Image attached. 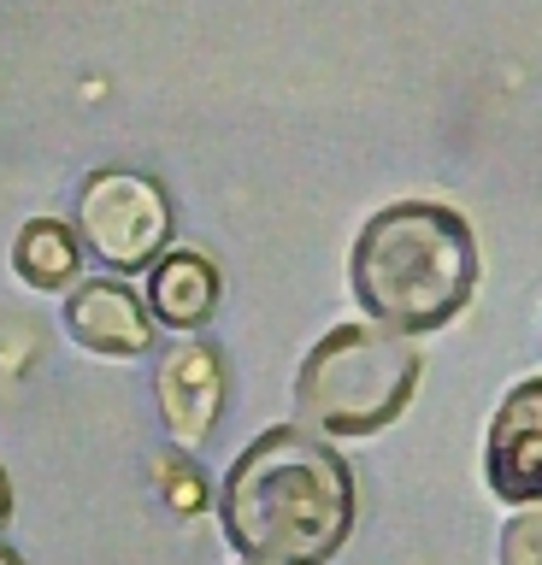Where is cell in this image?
<instances>
[{"label":"cell","mask_w":542,"mask_h":565,"mask_svg":"<svg viewBox=\"0 0 542 565\" xmlns=\"http://www.w3.org/2000/svg\"><path fill=\"white\" fill-rule=\"evenodd\" d=\"M219 524L248 565H330L354 530V471L325 436L277 424L224 471Z\"/></svg>","instance_id":"6da1fadb"},{"label":"cell","mask_w":542,"mask_h":565,"mask_svg":"<svg viewBox=\"0 0 542 565\" xmlns=\"http://www.w3.org/2000/svg\"><path fill=\"white\" fill-rule=\"evenodd\" d=\"M348 289L365 324L431 335L478 295V236L443 201H395L360 224L348 247Z\"/></svg>","instance_id":"7a4b0ae2"},{"label":"cell","mask_w":542,"mask_h":565,"mask_svg":"<svg viewBox=\"0 0 542 565\" xmlns=\"http://www.w3.org/2000/svg\"><path fill=\"white\" fill-rule=\"evenodd\" d=\"M418 388L413 335L378 324H337L307 348L295 371V418L312 436H378L407 413Z\"/></svg>","instance_id":"3957f363"},{"label":"cell","mask_w":542,"mask_h":565,"mask_svg":"<svg viewBox=\"0 0 542 565\" xmlns=\"http://www.w3.org/2000/svg\"><path fill=\"white\" fill-rule=\"evenodd\" d=\"M72 230L107 271H148L171 247V201L142 171H95L77 189Z\"/></svg>","instance_id":"277c9868"},{"label":"cell","mask_w":542,"mask_h":565,"mask_svg":"<svg viewBox=\"0 0 542 565\" xmlns=\"http://www.w3.org/2000/svg\"><path fill=\"white\" fill-rule=\"evenodd\" d=\"M224 395H231V377H224V353L201 335H183L160 353L153 365V401H160V418H166V436L171 448L195 454L213 424L224 413Z\"/></svg>","instance_id":"5b68a950"},{"label":"cell","mask_w":542,"mask_h":565,"mask_svg":"<svg viewBox=\"0 0 542 565\" xmlns=\"http://www.w3.org/2000/svg\"><path fill=\"white\" fill-rule=\"evenodd\" d=\"M483 477L507 507L542 501V377H519L501 395L483 436Z\"/></svg>","instance_id":"8992f818"},{"label":"cell","mask_w":542,"mask_h":565,"mask_svg":"<svg viewBox=\"0 0 542 565\" xmlns=\"http://www.w3.org/2000/svg\"><path fill=\"white\" fill-rule=\"evenodd\" d=\"M65 330L77 348L100 353V360H136L153 348V312L148 300L118 277H89L65 295Z\"/></svg>","instance_id":"52a82bcc"},{"label":"cell","mask_w":542,"mask_h":565,"mask_svg":"<svg viewBox=\"0 0 542 565\" xmlns=\"http://www.w3.org/2000/svg\"><path fill=\"white\" fill-rule=\"evenodd\" d=\"M219 295H224V277L201 247H166L142 271V300H148L153 324L183 330V335L201 330L219 312Z\"/></svg>","instance_id":"ba28073f"},{"label":"cell","mask_w":542,"mask_h":565,"mask_svg":"<svg viewBox=\"0 0 542 565\" xmlns=\"http://www.w3.org/2000/svg\"><path fill=\"white\" fill-rule=\"evenodd\" d=\"M12 271H19L30 289H77L83 271V242L72 224L60 218H30L19 236H12Z\"/></svg>","instance_id":"9c48e42d"},{"label":"cell","mask_w":542,"mask_h":565,"mask_svg":"<svg viewBox=\"0 0 542 565\" xmlns=\"http://www.w3.org/2000/svg\"><path fill=\"white\" fill-rule=\"evenodd\" d=\"M153 483H160L166 507L178 512V519H195V512L206 507V477L183 459V448L166 454V459H153Z\"/></svg>","instance_id":"30bf717a"},{"label":"cell","mask_w":542,"mask_h":565,"mask_svg":"<svg viewBox=\"0 0 542 565\" xmlns=\"http://www.w3.org/2000/svg\"><path fill=\"white\" fill-rule=\"evenodd\" d=\"M496 565H542V501H524L507 512L501 542H496Z\"/></svg>","instance_id":"8fae6325"},{"label":"cell","mask_w":542,"mask_h":565,"mask_svg":"<svg viewBox=\"0 0 542 565\" xmlns=\"http://www.w3.org/2000/svg\"><path fill=\"white\" fill-rule=\"evenodd\" d=\"M7 519H12V477L0 466V530H7Z\"/></svg>","instance_id":"7c38bea8"},{"label":"cell","mask_w":542,"mask_h":565,"mask_svg":"<svg viewBox=\"0 0 542 565\" xmlns=\"http://www.w3.org/2000/svg\"><path fill=\"white\" fill-rule=\"evenodd\" d=\"M0 565H24V559H19V554H7V547H0Z\"/></svg>","instance_id":"4fadbf2b"}]
</instances>
